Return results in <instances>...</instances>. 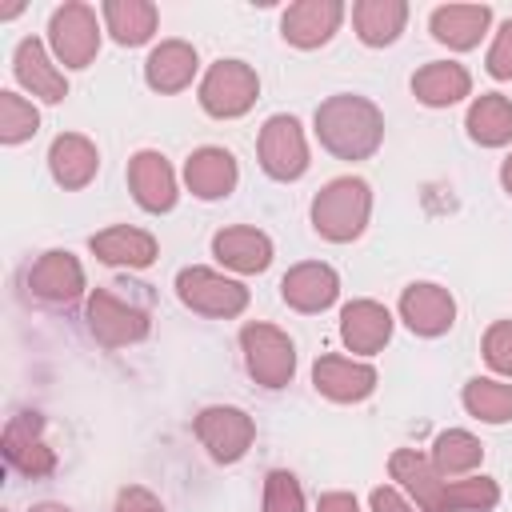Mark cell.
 I'll list each match as a JSON object with an SVG mask.
<instances>
[{
  "label": "cell",
  "mask_w": 512,
  "mask_h": 512,
  "mask_svg": "<svg viewBox=\"0 0 512 512\" xmlns=\"http://www.w3.org/2000/svg\"><path fill=\"white\" fill-rule=\"evenodd\" d=\"M316 136L340 160H364L384 140V116L372 100L340 92L316 108Z\"/></svg>",
  "instance_id": "cell-1"
},
{
  "label": "cell",
  "mask_w": 512,
  "mask_h": 512,
  "mask_svg": "<svg viewBox=\"0 0 512 512\" xmlns=\"http://www.w3.org/2000/svg\"><path fill=\"white\" fill-rule=\"evenodd\" d=\"M368 212H372V192L360 176H336L328 180L316 200H312V228L324 236V240H356L368 224Z\"/></svg>",
  "instance_id": "cell-2"
},
{
  "label": "cell",
  "mask_w": 512,
  "mask_h": 512,
  "mask_svg": "<svg viewBox=\"0 0 512 512\" xmlns=\"http://www.w3.org/2000/svg\"><path fill=\"white\" fill-rule=\"evenodd\" d=\"M260 96V76L244 60H216L200 80V104L208 116L232 120L244 116Z\"/></svg>",
  "instance_id": "cell-3"
},
{
  "label": "cell",
  "mask_w": 512,
  "mask_h": 512,
  "mask_svg": "<svg viewBox=\"0 0 512 512\" xmlns=\"http://www.w3.org/2000/svg\"><path fill=\"white\" fill-rule=\"evenodd\" d=\"M240 348H244V368L252 372L256 384L284 388L292 380V372H296V348H292V340L280 328H272V324H244Z\"/></svg>",
  "instance_id": "cell-4"
},
{
  "label": "cell",
  "mask_w": 512,
  "mask_h": 512,
  "mask_svg": "<svg viewBox=\"0 0 512 512\" xmlns=\"http://www.w3.org/2000/svg\"><path fill=\"white\" fill-rule=\"evenodd\" d=\"M176 296L200 316H240L248 308V288L212 268H184L176 276Z\"/></svg>",
  "instance_id": "cell-5"
},
{
  "label": "cell",
  "mask_w": 512,
  "mask_h": 512,
  "mask_svg": "<svg viewBox=\"0 0 512 512\" xmlns=\"http://www.w3.org/2000/svg\"><path fill=\"white\" fill-rule=\"evenodd\" d=\"M48 40H52V52L64 68H84L92 64L96 48H100V28H96V12L80 0L72 4H60L48 20Z\"/></svg>",
  "instance_id": "cell-6"
},
{
  "label": "cell",
  "mask_w": 512,
  "mask_h": 512,
  "mask_svg": "<svg viewBox=\"0 0 512 512\" xmlns=\"http://www.w3.org/2000/svg\"><path fill=\"white\" fill-rule=\"evenodd\" d=\"M196 436L200 444L208 448L212 460L220 464H232L240 460L248 448H252V436H256V424L244 408H232V404H212L196 416Z\"/></svg>",
  "instance_id": "cell-7"
},
{
  "label": "cell",
  "mask_w": 512,
  "mask_h": 512,
  "mask_svg": "<svg viewBox=\"0 0 512 512\" xmlns=\"http://www.w3.org/2000/svg\"><path fill=\"white\" fill-rule=\"evenodd\" d=\"M260 164L272 180H296L308 168V140L296 116H268L260 128Z\"/></svg>",
  "instance_id": "cell-8"
},
{
  "label": "cell",
  "mask_w": 512,
  "mask_h": 512,
  "mask_svg": "<svg viewBox=\"0 0 512 512\" xmlns=\"http://www.w3.org/2000/svg\"><path fill=\"white\" fill-rule=\"evenodd\" d=\"M88 328L104 348H124L148 336V316L132 304H124L120 296L96 288L88 300Z\"/></svg>",
  "instance_id": "cell-9"
},
{
  "label": "cell",
  "mask_w": 512,
  "mask_h": 512,
  "mask_svg": "<svg viewBox=\"0 0 512 512\" xmlns=\"http://www.w3.org/2000/svg\"><path fill=\"white\" fill-rule=\"evenodd\" d=\"M44 420L36 412H20L4 428V456L20 476H48L56 468V452L44 444Z\"/></svg>",
  "instance_id": "cell-10"
},
{
  "label": "cell",
  "mask_w": 512,
  "mask_h": 512,
  "mask_svg": "<svg viewBox=\"0 0 512 512\" xmlns=\"http://www.w3.org/2000/svg\"><path fill=\"white\" fill-rule=\"evenodd\" d=\"M340 20H344V4L340 0H296L280 16V32L296 48H320V44L332 40Z\"/></svg>",
  "instance_id": "cell-11"
},
{
  "label": "cell",
  "mask_w": 512,
  "mask_h": 512,
  "mask_svg": "<svg viewBox=\"0 0 512 512\" xmlns=\"http://www.w3.org/2000/svg\"><path fill=\"white\" fill-rule=\"evenodd\" d=\"M400 316L416 336H444L456 320V300L440 284H408L400 296Z\"/></svg>",
  "instance_id": "cell-12"
},
{
  "label": "cell",
  "mask_w": 512,
  "mask_h": 512,
  "mask_svg": "<svg viewBox=\"0 0 512 512\" xmlns=\"http://www.w3.org/2000/svg\"><path fill=\"white\" fill-rule=\"evenodd\" d=\"M128 184H132V196L144 212H168L176 204V172L152 148H144L128 160Z\"/></svg>",
  "instance_id": "cell-13"
},
{
  "label": "cell",
  "mask_w": 512,
  "mask_h": 512,
  "mask_svg": "<svg viewBox=\"0 0 512 512\" xmlns=\"http://www.w3.org/2000/svg\"><path fill=\"white\" fill-rule=\"evenodd\" d=\"M312 384L316 392H324L336 404H352L372 396L376 388V368L364 360H348V356H320L312 368Z\"/></svg>",
  "instance_id": "cell-14"
},
{
  "label": "cell",
  "mask_w": 512,
  "mask_h": 512,
  "mask_svg": "<svg viewBox=\"0 0 512 512\" xmlns=\"http://www.w3.org/2000/svg\"><path fill=\"white\" fill-rule=\"evenodd\" d=\"M336 292H340V280H336V272H332L328 264H320V260L296 264V268H288L284 280H280V296H284V304L296 308V312H324V308L336 300Z\"/></svg>",
  "instance_id": "cell-15"
},
{
  "label": "cell",
  "mask_w": 512,
  "mask_h": 512,
  "mask_svg": "<svg viewBox=\"0 0 512 512\" xmlns=\"http://www.w3.org/2000/svg\"><path fill=\"white\" fill-rule=\"evenodd\" d=\"M392 336V312L376 300H352L340 312V340L348 344V352L372 356L388 344Z\"/></svg>",
  "instance_id": "cell-16"
},
{
  "label": "cell",
  "mask_w": 512,
  "mask_h": 512,
  "mask_svg": "<svg viewBox=\"0 0 512 512\" xmlns=\"http://www.w3.org/2000/svg\"><path fill=\"white\" fill-rule=\"evenodd\" d=\"M28 288H32L40 300H48V304H68V300H76L80 288H84V268H80V260H76L72 252L52 248V252H44V256L32 264Z\"/></svg>",
  "instance_id": "cell-17"
},
{
  "label": "cell",
  "mask_w": 512,
  "mask_h": 512,
  "mask_svg": "<svg viewBox=\"0 0 512 512\" xmlns=\"http://www.w3.org/2000/svg\"><path fill=\"white\" fill-rule=\"evenodd\" d=\"M12 72H16V80H20L32 96H40V100H48V104H56V100L68 96V80H64V72L52 64V56L44 52V44H40L36 36H28V40L16 44Z\"/></svg>",
  "instance_id": "cell-18"
},
{
  "label": "cell",
  "mask_w": 512,
  "mask_h": 512,
  "mask_svg": "<svg viewBox=\"0 0 512 512\" xmlns=\"http://www.w3.org/2000/svg\"><path fill=\"white\" fill-rule=\"evenodd\" d=\"M236 160L224 148H196L184 164V184L200 200H220L236 188Z\"/></svg>",
  "instance_id": "cell-19"
},
{
  "label": "cell",
  "mask_w": 512,
  "mask_h": 512,
  "mask_svg": "<svg viewBox=\"0 0 512 512\" xmlns=\"http://www.w3.org/2000/svg\"><path fill=\"white\" fill-rule=\"evenodd\" d=\"M48 168L56 176V184L64 188H84L96 168H100V156H96V144L80 132H60L48 148Z\"/></svg>",
  "instance_id": "cell-20"
},
{
  "label": "cell",
  "mask_w": 512,
  "mask_h": 512,
  "mask_svg": "<svg viewBox=\"0 0 512 512\" xmlns=\"http://www.w3.org/2000/svg\"><path fill=\"white\" fill-rule=\"evenodd\" d=\"M212 252L232 272H264L272 264V240L260 228H224L212 236Z\"/></svg>",
  "instance_id": "cell-21"
},
{
  "label": "cell",
  "mask_w": 512,
  "mask_h": 512,
  "mask_svg": "<svg viewBox=\"0 0 512 512\" xmlns=\"http://www.w3.org/2000/svg\"><path fill=\"white\" fill-rule=\"evenodd\" d=\"M388 468H392V480H400V484H404V492L416 500V508H420V512H436L440 492H444V484H448V480L432 468V460H428V456H420L416 448H400V452H392Z\"/></svg>",
  "instance_id": "cell-22"
},
{
  "label": "cell",
  "mask_w": 512,
  "mask_h": 512,
  "mask_svg": "<svg viewBox=\"0 0 512 512\" xmlns=\"http://www.w3.org/2000/svg\"><path fill=\"white\" fill-rule=\"evenodd\" d=\"M492 20V8L488 4H440L432 12V36L448 48H476L484 28Z\"/></svg>",
  "instance_id": "cell-23"
},
{
  "label": "cell",
  "mask_w": 512,
  "mask_h": 512,
  "mask_svg": "<svg viewBox=\"0 0 512 512\" xmlns=\"http://www.w3.org/2000/svg\"><path fill=\"white\" fill-rule=\"evenodd\" d=\"M412 92L420 104L428 108H448L456 100H464L472 92V76L464 64H452V60H432L424 64L416 76H412Z\"/></svg>",
  "instance_id": "cell-24"
},
{
  "label": "cell",
  "mask_w": 512,
  "mask_h": 512,
  "mask_svg": "<svg viewBox=\"0 0 512 512\" xmlns=\"http://www.w3.org/2000/svg\"><path fill=\"white\" fill-rule=\"evenodd\" d=\"M196 76V48L184 44V40H164L152 48L148 64H144V80L156 88V92H180L188 88Z\"/></svg>",
  "instance_id": "cell-25"
},
{
  "label": "cell",
  "mask_w": 512,
  "mask_h": 512,
  "mask_svg": "<svg viewBox=\"0 0 512 512\" xmlns=\"http://www.w3.org/2000/svg\"><path fill=\"white\" fill-rule=\"evenodd\" d=\"M92 252H96L104 264L148 268V264L156 260V240H152V232H144V228L116 224V228H108V232H96V236H92Z\"/></svg>",
  "instance_id": "cell-26"
},
{
  "label": "cell",
  "mask_w": 512,
  "mask_h": 512,
  "mask_svg": "<svg viewBox=\"0 0 512 512\" xmlns=\"http://www.w3.org/2000/svg\"><path fill=\"white\" fill-rule=\"evenodd\" d=\"M404 20H408V4H404V0H360V4L352 8L356 36H360L368 48L392 44V40L404 32Z\"/></svg>",
  "instance_id": "cell-27"
},
{
  "label": "cell",
  "mask_w": 512,
  "mask_h": 512,
  "mask_svg": "<svg viewBox=\"0 0 512 512\" xmlns=\"http://www.w3.org/2000/svg\"><path fill=\"white\" fill-rule=\"evenodd\" d=\"M468 136L484 148H500L512 140V104L500 96V92H484L472 100L468 108Z\"/></svg>",
  "instance_id": "cell-28"
},
{
  "label": "cell",
  "mask_w": 512,
  "mask_h": 512,
  "mask_svg": "<svg viewBox=\"0 0 512 512\" xmlns=\"http://www.w3.org/2000/svg\"><path fill=\"white\" fill-rule=\"evenodd\" d=\"M104 24L116 44H144L156 32V4L148 0H108L104 4Z\"/></svg>",
  "instance_id": "cell-29"
},
{
  "label": "cell",
  "mask_w": 512,
  "mask_h": 512,
  "mask_svg": "<svg viewBox=\"0 0 512 512\" xmlns=\"http://www.w3.org/2000/svg\"><path fill=\"white\" fill-rule=\"evenodd\" d=\"M432 468L448 480V476H468L480 460H484V444L472 436V432H464V428H448V432H440L436 436V444H432Z\"/></svg>",
  "instance_id": "cell-30"
},
{
  "label": "cell",
  "mask_w": 512,
  "mask_h": 512,
  "mask_svg": "<svg viewBox=\"0 0 512 512\" xmlns=\"http://www.w3.org/2000/svg\"><path fill=\"white\" fill-rule=\"evenodd\" d=\"M464 408L484 424H504L512 420V384L476 376L464 384Z\"/></svg>",
  "instance_id": "cell-31"
},
{
  "label": "cell",
  "mask_w": 512,
  "mask_h": 512,
  "mask_svg": "<svg viewBox=\"0 0 512 512\" xmlns=\"http://www.w3.org/2000/svg\"><path fill=\"white\" fill-rule=\"evenodd\" d=\"M500 488L492 476H468V480H448L440 492L436 512H488L496 508Z\"/></svg>",
  "instance_id": "cell-32"
},
{
  "label": "cell",
  "mask_w": 512,
  "mask_h": 512,
  "mask_svg": "<svg viewBox=\"0 0 512 512\" xmlns=\"http://www.w3.org/2000/svg\"><path fill=\"white\" fill-rule=\"evenodd\" d=\"M36 128H40V112L16 92H0V140L20 144V140L36 136Z\"/></svg>",
  "instance_id": "cell-33"
},
{
  "label": "cell",
  "mask_w": 512,
  "mask_h": 512,
  "mask_svg": "<svg viewBox=\"0 0 512 512\" xmlns=\"http://www.w3.org/2000/svg\"><path fill=\"white\" fill-rule=\"evenodd\" d=\"M264 512H304V488L292 472L276 468L264 480Z\"/></svg>",
  "instance_id": "cell-34"
},
{
  "label": "cell",
  "mask_w": 512,
  "mask_h": 512,
  "mask_svg": "<svg viewBox=\"0 0 512 512\" xmlns=\"http://www.w3.org/2000/svg\"><path fill=\"white\" fill-rule=\"evenodd\" d=\"M484 360L496 372L512 376V320H496L488 328V336H484Z\"/></svg>",
  "instance_id": "cell-35"
},
{
  "label": "cell",
  "mask_w": 512,
  "mask_h": 512,
  "mask_svg": "<svg viewBox=\"0 0 512 512\" xmlns=\"http://www.w3.org/2000/svg\"><path fill=\"white\" fill-rule=\"evenodd\" d=\"M488 72L496 80H508L512 76V20L500 24V32H496V40L488 48Z\"/></svg>",
  "instance_id": "cell-36"
},
{
  "label": "cell",
  "mask_w": 512,
  "mask_h": 512,
  "mask_svg": "<svg viewBox=\"0 0 512 512\" xmlns=\"http://www.w3.org/2000/svg\"><path fill=\"white\" fill-rule=\"evenodd\" d=\"M112 512H164V504H160L148 488L132 484V488H124V492L116 496V508H112Z\"/></svg>",
  "instance_id": "cell-37"
},
{
  "label": "cell",
  "mask_w": 512,
  "mask_h": 512,
  "mask_svg": "<svg viewBox=\"0 0 512 512\" xmlns=\"http://www.w3.org/2000/svg\"><path fill=\"white\" fill-rule=\"evenodd\" d=\"M372 512H416V508L396 488L384 484V488H372Z\"/></svg>",
  "instance_id": "cell-38"
},
{
  "label": "cell",
  "mask_w": 512,
  "mask_h": 512,
  "mask_svg": "<svg viewBox=\"0 0 512 512\" xmlns=\"http://www.w3.org/2000/svg\"><path fill=\"white\" fill-rule=\"evenodd\" d=\"M316 512H360V504H356V496H348V492H328V496H320Z\"/></svg>",
  "instance_id": "cell-39"
},
{
  "label": "cell",
  "mask_w": 512,
  "mask_h": 512,
  "mask_svg": "<svg viewBox=\"0 0 512 512\" xmlns=\"http://www.w3.org/2000/svg\"><path fill=\"white\" fill-rule=\"evenodd\" d=\"M500 180H504V188H508V192H512V156H508V160H504V168H500Z\"/></svg>",
  "instance_id": "cell-40"
},
{
  "label": "cell",
  "mask_w": 512,
  "mask_h": 512,
  "mask_svg": "<svg viewBox=\"0 0 512 512\" xmlns=\"http://www.w3.org/2000/svg\"><path fill=\"white\" fill-rule=\"evenodd\" d=\"M32 512H72V508H64V504H36Z\"/></svg>",
  "instance_id": "cell-41"
}]
</instances>
